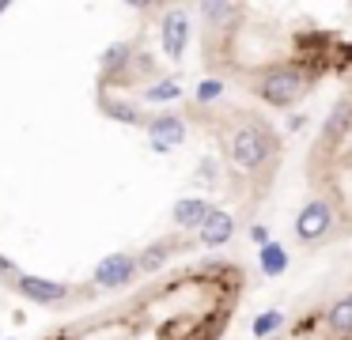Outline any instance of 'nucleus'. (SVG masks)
Instances as JSON below:
<instances>
[{
	"mask_svg": "<svg viewBox=\"0 0 352 340\" xmlns=\"http://www.w3.org/2000/svg\"><path fill=\"white\" fill-rule=\"evenodd\" d=\"M250 272L235 257H197L87 306L34 340H223Z\"/></svg>",
	"mask_w": 352,
	"mask_h": 340,
	"instance_id": "nucleus-2",
	"label": "nucleus"
},
{
	"mask_svg": "<svg viewBox=\"0 0 352 340\" xmlns=\"http://www.w3.org/2000/svg\"><path fill=\"white\" fill-rule=\"evenodd\" d=\"M303 181L329 234L352 242V68L337 80V95L307 140Z\"/></svg>",
	"mask_w": 352,
	"mask_h": 340,
	"instance_id": "nucleus-3",
	"label": "nucleus"
},
{
	"mask_svg": "<svg viewBox=\"0 0 352 340\" xmlns=\"http://www.w3.org/2000/svg\"><path fill=\"white\" fill-rule=\"evenodd\" d=\"M258 340H352V291L307 302Z\"/></svg>",
	"mask_w": 352,
	"mask_h": 340,
	"instance_id": "nucleus-4",
	"label": "nucleus"
},
{
	"mask_svg": "<svg viewBox=\"0 0 352 340\" xmlns=\"http://www.w3.org/2000/svg\"><path fill=\"white\" fill-rule=\"evenodd\" d=\"M95 8L91 57L16 102L31 144L0 151V287L95 306L250 227L284 159L280 125L182 60L190 4ZM27 117V113H16Z\"/></svg>",
	"mask_w": 352,
	"mask_h": 340,
	"instance_id": "nucleus-1",
	"label": "nucleus"
}]
</instances>
